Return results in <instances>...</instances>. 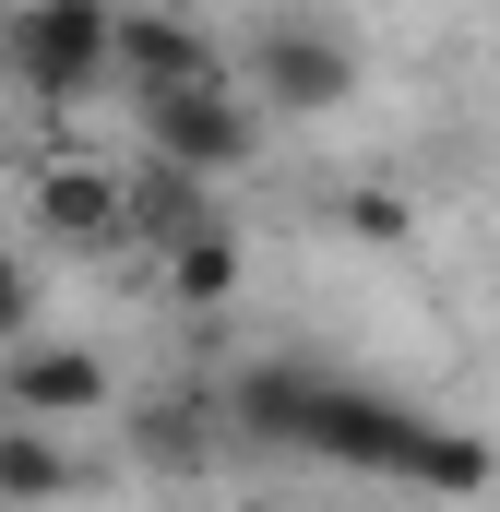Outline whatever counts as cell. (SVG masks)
I'll return each instance as SVG.
<instances>
[{"mask_svg": "<svg viewBox=\"0 0 500 512\" xmlns=\"http://www.w3.org/2000/svg\"><path fill=\"white\" fill-rule=\"evenodd\" d=\"M143 453H167V465H191V417L167 405V417H143Z\"/></svg>", "mask_w": 500, "mask_h": 512, "instance_id": "13", "label": "cell"}, {"mask_svg": "<svg viewBox=\"0 0 500 512\" xmlns=\"http://www.w3.org/2000/svg\"><path fill=\"white\" fill-rule=\"evenodd\" d=\"M191 227H215V179H191V167H167V155H143L131 167V239L167 262Z\"/></svg>", "mask_w": 500, "mask_h": 512, "instance_id": "8", "label": "cell"}, {"mask_svg": "<svg viewBox=\"0 0 500 512\" xmlns=\"http://www.w3.org/2000/svg\"><path fill=\"white\" fill-rule=\"evenodd\" d=\"M24 310H36V286H24V262L0 251V346H12V334H24Z\"/></svg>", "mask_w": 500, "mask_h": 512, "instance_id": "12", "label": "cell"}, {"mask_svg": "<svg viewBox=\"0 0 500 512\" xmlns=\"http://www.w3.org/2000/svg\"><path fill=\"white\" fill-rule=\"evenodd\" d=\"M84 489V465H72V441L48 429V417H0V501L12 512H48Z\"/></svg>", "mask_w": 500, "mask_h": 512, "instance_id": "9", "label": "cell"}, {"mask_svg": "<svg viewBox=\"0 0 500 512\" xmlns=\"http://www.w3.org/2000/svg\"><path fill=\"white\" fill-rule=\"evenodd\" d=\"M227 429L262 441V453H310V465H346V477H405V489H441V501L489 489V441L477 429H429L393 393L334 382L310 358H250L227 382Z\"/></svg>", "mask_w": 500, "mask_h": 512, "instance_id": "1", "label": "cell"}, {"mask_svg": "<svg viewBox=\"0 0 500 512\" xmlns=\"http://www.w3.org/2000/svg\"><path fill=\"white\" fill-rule=\"evenodd\" d=\"M250 96H262V120H334L358 96V48L310 12H274L250 36Z\"/></svg>", "mask_w": 500, "mask_h": 512, "instance_id": "4", "label": "cell"}, {"mask_svg": "<svg viewBox=\"0 0 500 512\" xmlns=\"http://www.w3.org/2000/svg\"><path fill=\"white\" fill-rule=\"evenodd\" d=\"M24 96L84 108L96 84H120V0H12V60Z\"/></svg>", "mask_w": 500, "mask_h": 512, "instance_id": "2", "label": "cell"}, {"mask_svg": "<svg viewBox=\"0 0 500 512\" xmlns=\"http://www.w3.org/2000/svg\"><path fill=\"white\" fill-rule=\"evenodd\" d=\"M143 120V155L191 167V179H239L262 155V96L250 84H167V96H131Z\"/></svg>", "mask_w": 500, "mask_h": 512, "instance_id": "3", "label": "cell"}, {"mask_svg": "<svg viewBox=\"0 0 500 512\" xmlns=\"http://www.w3.org/2000/svg\"><path fill=\"white\" fill-rule=\"evenodd\" d=\"M36 227H48V239H72V251H108V239H131V167L48 155V167H36Z\"/></svg>", "mask_w": 500, "mask_h": 512, "instance_id": "5", "label": "cell"}, {"mask_svg": "<svg viewBox=\"0 0 500 512\" xmlns=\"http://www.w3.org/2000/svg\"><path fill=\"white\" fill-rule=\"evenodd\" d=\"M108 393H120V370H108L96 346H24V358L0 370V405H12V417H48V429L96 417Z\"/></svg>", "mask_w": 500, "mask_h": 512, "instance_id": "6", "label": "cell"}, {"mask_svg": "<svg viewBox=\"0 0 500 512\" xmlns=\"http://www.w3.org/2000/svg\"><path fill=\"white\" fill-rule=\"evenodd\" d=\"M155 286H167V310H191V322H215L227 298H239V227L215 215V227H191L179 251L155 262Z\"/></svg>", "mask_w": 500, "mask_h": 512, "instance_id": "10", "label": "cell"}, {"mask_svg": "<svg viewBox=\"0 0 500 512\" xmlns=\"http://www.w3.org/2000/svg\"><path fill=\"white\" fill-rule=\"evenodd\" d=\"M0 60H12V0H0Z\"/></svg>", "mask_w": 500, "mask_h": 512, "instance_id": "14", "label": "cell"}, {"mask_svg": "<svg viewBox=\"0 0 500 512\" xmlns=\"http://www.w3.org/2000/svg\"><path fill=\"white\" fill-rule=\"evenodd\" d=\"M120 84L131 96H167V84H227L215 36L179 24V12H120Z\"/></svg>", "mask_w": 500, "mask_h": 512, "instance_id": "7", "label": "cell"}, {"mask_svg": "<svg viewBox=\"0 0 500 512\" xmlns=\"http://www.w3.org/2000/svg\"><path fill=\"white\" fill-rule=\"evenodd\" d=\"M346 227H358V239H370V251H405V239H417V203H405V191H346Z\"/></svg>", "mask_w": 500, "mask_h": 512, "instance_id": "11", "label": "cell"}]
</instances>
